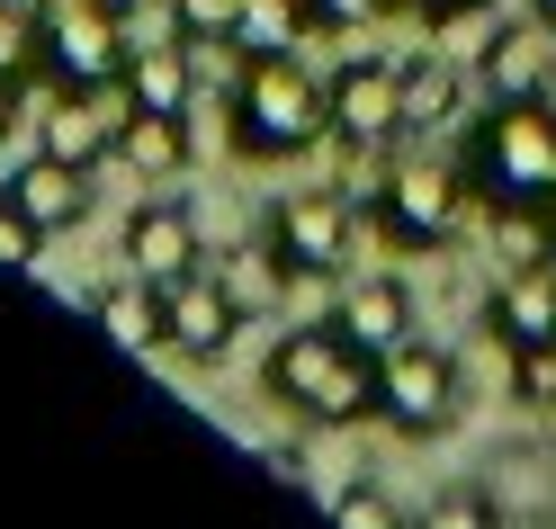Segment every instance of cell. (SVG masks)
I'll return each mask as SVG.
<instances>
[{
	"mask_svg": "<svg viewBox=\"0 0 556 529\" xmlns=\"http://www.w3.org/2000/svg\"><path fill=\"white\" fill-rule=\"evenodd\" d=\"M305 10H315V27H332V37H359V27H377L395 0H305Z\"/></svg>",
	"mask_w": 556,
	"mask_h": 529,
	"instance_id": "4316f807",
	"label": "cell"
},
{
	"mask_svg": "<svg viewBox=\"0 0 556 529\" xmlns=\"http://www.w3.org/2000/svg\"><path fill=\"white\" fill-rule=\"evenodd\" d=\"M261 377H269V395L288 404V413L324 421V431L377 413V360H368L341 324H296V332H278Z\"/></svg>",
	"mask_w": 556,
	"mask_h": 529,
	"instance_id": "7a4b0ae2",
	"label": "cell"
},
{
	"mask_svg": "<svg viewBox=\"0 0 556 529\" xmlns=\"http://www.w3.org/2000/svg\"><path fill=\"white\" fill-rule=\"evenodd\" d=\"M341 332H351L368 360H387L395 341H413L422 324H413V288L404 278H387V269H368V278H341V314H332Z\"/></svg>",
	"mask_w": 556,
	"mask_h": 529,
	"instance_id": "5bb4252c",
	"label": "cell"
},
{
	"mask_svg": "<svg viewBox=\"0 0 556 529\" xmlns=\"http://www.w3.org/2000/svg\"><path fill=\"white\" fill-rule=\"evenodd\" d=\"M458 90H467L458 63H448L440 46H413L404 54V135H431L448 109H458Z\"/></svg>",
	"mask_w": 556,
	"mask_h": 529,
	"instance_id": "d6986e66",
	"label": "cell"
},
{
	"mask_svg": "<svg viewBox=\"0 0 556 529\" xmlns=\"http://www.w3.org/2000/svg\"><path fill=\"white\" fill-rule=\"evenodd\" d=\"M0 126H10V117H0Z\"/></svg>",
	"mask_w": 556,
	"mask_h": 529,
	"instance_id": "e575fe53",
	"label": "cell"
},
{
	"mask_svg": "<svg viewBox=\"0 0 556 529\" xmlns=\"http://www.w3.org/2000/svg\"><path fill=\"white\" fill-rule=\"evenodd\" d=\"M332 144H377L387 153L395 135H404V54H351V63H332Z\"/></svg>",
	"mask_w": 556,
	"mask_h": 529,
	"instance_id": "ba28073f",
	"label": "cell"
},
{
	"mask_svg": "<svg viewBox=\"0 0 556 529\" xmlns=\"http://www.w3.org/2000/svg\"><path fill=\"white\" fill-rule=\"evenodd\" d=\"M117 10H144V0H117Z\"/></svg>",
	"mask_w": 556,
	"mask_h": 529,
	"instance_id": "836d02e7",
	"label": "cell"
},
{
	"mask_svg": "<svg viewBox=\"0 0 556 529\" xmlns=\"http://www.w3.org/2000/svg\"><path fill=\"white\" fill-rule=\"evenodd\" d=\"M305 27H315V10H305V0H252L233 46H242V54H296Z\"/></svg>",
	"mask_w": 556,
	"mask_h": 529,
	"instance_id": "ffe728a7",
	"label": "cell"
},
{
	"mask_svg": "<svg viewBox=\"0 0 556 529\" xmlns=\"http://www.w3.org/2000/svg\"><path fill=\"white\" fill-rule=\"evenodd\" d=\"M117 99H126V109L189 117V99H198V63H189V46H144V37H135L126 73H117Z\"/></svg>",
	"mask_w": 556,
	"mask_h": 529,
	"instance_id": "2e32d148",
	"label": "cell"
},
{
	"mask_svg": "<svg viewBox=\"0 0 556 529\" xmlns=\"http://www.w3.org/2000/svg\"><path fill=\"white\" fill-rule=\"evenodd\" d=\"M135 27L117 0H37V73L54 90H117Z\"/></svg>",
	"mask_w": 556,
	"mask_h": 529,
	"instance_id": "277c9868",
	"label": "cell"
},
{
	"mask_svg": "<svg viewBox=\"0 0 556 529\" xmlns=\"http://www.w3.org/2000/svg\"><path fill=\"white\" fill-rule=\"evenodd\" d=\"M494 332L520 350V341H556V261H520L503 269V288H494Z\"/></svg>",
	"mask_w": 556,
	"mask_h": 529,
	"instance_id": "e0dca14e",
	"label": "cell"
},
{
	"mask_svg": "<svg viewBox=\"0 0 556 529\" xmlns=\"http://www.w3.org/2000/svg\"><path fill=\"white\" fill-rule=\"evenodd\" d=\"M511 395L556 413V341H520V350H511Z\"/></svg>",
	"mask_w": 556,
	"mask_h": 529,
	"instance_id": "d4e9b609",
	"label": "cell"
},
{
	"mask_svg": "<svg viewBox=\"0 0 556 529\" xmlns=\"http://www.w3.org/2000/svg\"><path fill=\"white\" fill-rule=\"evenodd\" d=\"M261 467H269L278 484H305V476H315V467H305V449H296V440H269V449H261Z\"/></svg>",
	"mask_w": 556,
	"mask_h": 529,
	"instance_id": "f546056e",
	"label": "cell"
},
{
	"mask_svg": "<svg viewBox=\"0 0 556 529\" xmlns=\"http://www.w3.org/2000/svg\"><path fill=\"white\" fill-rule=\"evenodd\" d=\"M413 529H511V512L494 503V484H448Z\"/></svg>",
	"mask_w": 556,
	"mask_h": 529,
	"instance_id": "44dd1931",
	"label": "cell"
},
{
	"mask_svg": "<svg viewBox=\"0 0 556 529\" xmlns=\"http://www.w3.org/2000/svg\"><path fill=\"white\" fill-rule=\"evenodd\" d=\"M27 73H37V10L0 0V90H18Z\"/></svg>",
	"mask_w": 556,
	"mask_h": 529,
	"instance_id": "cb8c5ba5",
	"label": "cell"
},
{
	"mask_svg": "<svg viewBox=\"0 0 556 529\" xmlns=\"http://www.w3.org/2000/svg\"><path fill=\"white\" fill-rule=\"evenodd\" d=\"M547 99H556V90H547Z\"/></svg>",
	"mask_w": 556,
	"mask_h": 529,
	"instance_id": "d590c367",
	"label": "cell"
},
{
	"mask_svg": "<svg viewBox=\"0 0 556 529\" xmlns=\"http://www.w3.org/2000/svg\"><path fill=\"white\" fill-rule=\"evenodd\" d=\"M117 162L135 171V180H180V171H189V117L126 109L117 117Z\"/></svg>",
	"mask_w": 556,
	"mask_h": 529,
	"instance_id": "ac0fdd59",
	"label": "cell"
},
{
	"mask_svg": "<svg viewBox=\"0 0 556 529\" xmlns=\"http://www.w3.org/2000/svg\"><path fill=\"white\" fill-rule=\"evenodd\" d=\"M395 10H404L413 27H431V37H440V27H458V18H476L484 0H395Z\"/></svg>",
	"mask_w": 556,
	"mask_h": 529,
	"instance_id": "f1b7e54d",
	"label": "cell"
},
{
	"mask_svg": "<svg viewBox=\"0 0 556 529\" xmlns=\"http://www.w3.org/2000/svg\"><path fill=\"white\" fill-rule=\"evenodd\" d=\"M233 332H242V305H233V288H225L216 269H189V278H170V288H162V350L216 368L225 350H233Z\"/></svg>",
	"mask_w": 556,
	"mask_h": 529,
	"instance_id": "9c48e42d",
	"label": "cell"
},
{
	"mask_svg": "<svg viewBox=\"0 0 556 529\" xmlns=\"http://www.w3.org/2000/svg\"><path fill=\"white\" fill-rule=\"evenodd\" d=\"M476 81L484 99H547L556 90V37L530 18V27H494L476 54Z\"/></svg>",
	"mask_w": 556,
	"mask_h": 529,
	"instance_id": "4fadbf2b",
	"label": "cell"
},
{
	"mask_svg": "<svg viewBox=\"0 0 556 529\" xmlns=\"http://www.w3.org/2000/svg\"><path fill=\"white\" fill-rule=\"evenodd\" d=\"M10 206H18L37 234H73V225L90 216V171L63 162V153H27V162L10 171Z\"/></svg>",
	"mask_w": 556,
	"mask_h": 529,
	"instance_id": "7c38bea8",
	"label": "cell"
},
{
	"mask_svg": "<svg viewBox=\"0 0 556 529\" xmlns=\"http://www.w3.org/2000/svg\"><path fill=\"white\" fill-rule=\"evenodd\" d=\"M359 242V206L341 189H288L269 206V252L288 261V278H341Z\"/></svg>",
	"mask_w": 556,
	"mask_h": 529,
	"instance_id": "52a82bcc",
	"label": "cell"
},
{
	"mask_svg": "<svg viewBox=\"0 0 556 529\" xmlns=\"http://www.w3.org/2000/svg\"><path fill=\"white\" fill-rule=\"evenodd\" d=\"M458 171L476 206H494L503 225H530L556 198V99H494L458 144Z\"/></svg>",
	"mask_w": 556,
	"mask_h": 529,
	"instance_id": "6da1fadb",
	"label": "cell"
},
{
	"mask_svg": "<svg viewBox=\"0 0 556 529\" xmlns=\"http://www.w3.org/2000/svg\"><path fill=\"white\" fill-rule=\"evenodd\" d=\"M0 198H10V171H0Z\"/></svg>",
	"mask_w": 556,
	"mask_h": 529,
	"instance_id": "d6a6232c",
	"label": "cell"
},
{
	"mask_svg": "<svg viewBox=\"0 0 556 529\" xmlns=\"http://www.w3.org/2000/svg\"><path fill=\"white\" fill-rule=\"evenodd\" d=\"M467 206H476V189H467L458 162H440V153H395L387 198H377V234H387L395 252H440V242L458 234Z\"/></svg>",
	"mask_w": 556,
	"mask_h": 529,
	"instance_id": "5b68a950",
	"label": "cell"
},
{
	"mask_svg": "<svg viewBox=\"0 0 556 529\" xmlns=\"http://www.w3.org/2000/svg\"><path fill=\"white\" fill-rule=\"evenodd\" d=\"M242 10L252 0H170V27H180V46H233Z\"/></svg>",
	"mask_w": 556,
	"mask_h": 529,
	"instance_id": "7402d4cb",
	"label": "cell"
},
{
	"mask_svg": "<svg viewBox=\"0 0 556 529\" xmlns=\"http://www.w3.org/2000/svg\"><path fill=\"white\" fill-rule=\"evenodd\" d=\"M530 234H539V252L556 261V198H547V206H539V216H530Z\"/></svg>",
	"mask_w": 556,
	"mask_h": 529,
	"instance_id": "4dcf8cb0",
	"label": "cell"
},
{
	"mask_svg": "<svg viewBox=\"0 0 556 529\" xmlns=\"http://www.w3.org/2000/svg\"><path fill=\"white\" fill-rule=\"evenodd\" d=\"M37 252H46V234L27 225L10 198H0V269H37Z\"/></svg>",
	"mask_w": 556,
	"mask_h": 529,
	"instance_id": "83f0119b",
	"label": "cell"
},
{
	"mask_svg": "<svg viewBox=\"0 0 556 529\" xmlns=\"http://www.w3.org/2000/svg\"><path fill=\"white\" fill-rule=\"evenodd\" d=\"M494 503H503V512H547V503H556V484H547V457L511 449L503 467H494Z\"/></svg>",
	"mask_w": 556,
	"mask_h": 529,
	"instance_id": "603a6c76",
	"label": "cell"
},
{
	"mask_svg": "<svg viewBox=\"0 0 556 529\" xmlns=\"http://www.w3.org/2000/svg\"><path fill=\"white\" fill-rule=\"evenodd\" d=\"M126 269H135V278H153V288H170V278L206 269L198 216H189L180 198H144V206L126 216Z\"/></svg>",
	"mask_w": 556,
	"mask_h": 529,
	"instance_id": "8fae6325",
	"label": "cell"
},
{
	"mask_svg": "<svg viewBox=\"0 0 556 529\" xmlns=\"http://www.w3.org/2000/svg\"><path fill=\"white\" fill-rule=\"evenodd\" d=\"M117 117H126V99H109V90H54L37 109V153L99 171V162H117Z\"/></svg>",
	"mask_w": 556,
	"mask_h": 529,
	"instance_id": "30bf717a",
	"label": "cell"
},
{
	"mask_svg": "<svg viewBox=\"0 0 556 529\" xmlns=\"http://www.w3.org/2000/svg\"><path fill=\"white\" fill-rule=\"evenodd\" d=\"M530 18H539V27H556V0H530Z\"/></svg>",
	"mask_w": 556,
	"mask_h": 529,
	"instance_id": "1f68e13d",
	"label": "cell"
},
{
	"mask_svg": "<svg viewBox=\"0 0 556 529\" xmlns=\"http://www.w3.org/2000/svg\"><path fill=\"white\" fill-rule=\"evenodd\" d=\"M81 305H90V324L109 332L126 360H153V350H162V288H153V278L126 269V278H109V288H90Z\"/></svg>",
	"mask_w": 556,
	"mask_h": 529,
	"instance_id": "9a60e30c",
	"label": "cell"
},
{
	"mask_svg": "<svg viewBox=\"0 0 556 529\" xmlns=\"http://www.w3.org/2000/svg\"><path fill=\"white\" fill-rule=\"evenodd\" d=\"M332 529H413V520H404L377 484H341V493H332Z\"/></svg>",
	"mask_w": 556,
	"mask_h": 529,
	"instance_id": "484cf974",
	"label": "cell"
},
{
	"mask_svg": "<svg viewBox=\"0 0 556 529\" xmlns=\"http://www.w3.org/2000/svg\"><path fill=\"white\" fill-rule=\"evenodd\" d=\"M332 135V99L296 54H242L233 81V144L252 162H296Z\"/></svg>",
	"mask_w": 556,
	"mask_h": 529,
	"instance_id": "3957f363",
	"label": "cell"
},
{
	"mask_svg": "<svg viewBox=\"0 0 556 529\" xmlns=\"http://www.w3.org/2000/svg\"><path fill=\"white\" fill-rule=\"evenodd\" d=\"M377 421H395L404 440H431L458 421V360H448L440 341H395L387 360H377Z\"/></svg>",
	"mask_w": 556,
	"mask_h": 529,
	"instance_id": "8992f818",
	"label": "cell"
}]
</instances>
